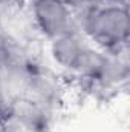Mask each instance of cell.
Wrapping results in <instances>:
<instances>
[{
	"label": "cell",
	"mask_w": 130,
	"mask_h": 132,
	"mask_svg": "<svg viewBox=\"0 0 130 132\" xmlns=\"http://www.w3.org/2000/svg\"><path fill=\"white\" fill-rule=\"evenodd\" d=\"M46 43V55L52 65L58 68L57 71L61 74H70L89 42L80 31H72L51 38Z\"/></svg>",
	"instance_id": "obj_4"
},
{
	"label": "cell",
	"mask_w": 130,
	"mask_h": 132,
	"mask_svg": "<svg viewBox=\"0 0 130 132\" xmlns=\"http://www.w3.org/2000/svg\"><path fill=\"white\" fill-rule=\"evenodd\" d=\"M9 115L18 118L20 121L32 126L40 132H51L52 125L58 117L57 114L51 112L49 109H46L44 106L26 95L17 97L11 101Z\"/></svg>",
	"instance_id": "obj_5"
},
{
	"label": "cell",
	"mask_w": 130,
	"mask_h": 132,
	"mask_svg": "<svg viewBox=\"0 0 130 132\" xmlns=\"http://www.w3.org/2000/svg\"><path fill=\"white\" fill-rule=\"evenodd\" d=\"M67 5H73V3H78V2H90V0H64Z\"/></svg>",
	"instance_id": "obj_10"
},
{
	"label": "cell",
	"mask_w": 130,
	"mask_h": 132,
	"mask_svg": "<svg viewBox=\"0 0 130 132\" xmlns=\"http://www.w3.org/2000/svg\"><path fill=\"white\" fill-rule=\"evenodd\" d=\"M101 3H106V5H115V6H124V8H129L130 0H99Z\"/></svg>",
	"instance_id": "obj_9"
},
{
	"label": "cell",
	"mask_w": 130,
	"mask_h": 132,
	"mask_svg": "<svg viewBox=\"0 0 130 132\" xmlns=\"http://www.w3.org/2000/svg\"><path fill=\"white\" fill-rule=\"evenodd\" d=\"M5 132H40V131H37L35 128L20 121L18 118H15L12 115H8L5 118Z\"/></svg>",
	"instance_id": "obj_8"
},
{
	"label": "cell",
	"mask_w": 130,
	"mask_h": 132,
	"mask_svg": "<svg viewBox=\"0 0 130 132\" xmlns=\"http://www.w3.org/2000/svg\"><path fill=\"white\" fill-rule=\"evenodd\" d=\"M31 65L26 63H9L0 66V92L8 100L25 95Z\"/></svg>",
	"instance_id": "obj_6"
},
{
	"label": "cell",
	"mask_w": 130,
	"mask_h": 132,
	"mask_svg": "<svg viewBox=\"0 0 130 132\" xmlns=\"http://www.w3.org/2000/svg\"><path fill=\"white\" fill-rule=\"evenodd\" d=\"M29 11L37 32L46 42L63 34L78 31L72 8L64 0H31Z\"/></svg>",
	"instance_id": "obj_3"
},
{
	"label": "cell",
	"mask_w": 130,
	"mask_h": 132,
	"mask_svg": "<svg viewBox=\"0 0 130 132\" xmlns=\"http://www.w3.org/2000/svg\"><path fill=\"white\" fill-rule=\"evenodd\" d=\"M77 28L84 38L103 51H112L129 45V8L106 5L99 0L78 2L70 5Z\"/></svg>",
	"instance_id": "obj_1"
},
{
	"label": "cell",
	"mask_w": 130,
	"mask_h": 132,
	"mask_svg": "<svg viewBox=\"0 0 130 132\" xmlns=\"http://www.w3.org/2000/svg\"><path fill=\"white\" fill-rule=\"evenodd\" d=\"M104 59H106V52L103 49L87 43L73 71L70 74H63V75L72 80H97L104 65Z\"/></svg>",
	"instance_id": "obj_7"
},
{
	"label": "cell",
	"mask_w": 130,
	"mask_h": 132,
	"mask_svg": "<svg viewBox=\"0 0 130 132\" xmlns=\"http://www.w3.org/2000/svg\"><path fill=\"white\" fill-rule=\"evenodd\" d=\"M69 88L64 77L49 63L31 66L25 95L60 115L67 101Z\"/></svg>",
	"instance_id": "obj_2"
},
{
	"label": "cell",
	"mask_w": 130,
	"mask_h": 132,
	"mask_svg": "<svg viewBox=\"0 0 130 132\" xmlns=\"http://www.w3.org/2000/svg\"><path fill=\"white\" fill-rule=\"evenodd\" d=\"M0 132H5V118L0 117Z\"/></svg>",
	"instance_id": "obj_11"
}]
</instances>
